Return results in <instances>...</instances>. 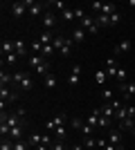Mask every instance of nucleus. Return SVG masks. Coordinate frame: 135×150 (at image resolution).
<instances>
[{"label":"nucleus","mask_w":135,"mask_h":150,"mask_svg":"<svg viewBox=\"0 0 135 150\" xmlns=\"http://www.w3.org/2000/svg\"><path fill=\"white\" fill-rule=\"evenodd\" d=\"M54 134H56V141H65V134H68V128H65V125H59L56 130H54Z\"/></svg>","instance_id":"28"},{"label":"nucleus","mask_w":135,"mask_h":150,"mask_svg":"<svg viewBox=\"0 0 135 150\" xmlns=\"http://www.w3.org/2000/svg\"><path fill=\"white\" fill-rule=\"evenodd\" d=\"M92 132H95V128H92V125H88V123H84L81 134H84V137H92Z\"/></svg>","instance_id":"39"},{"label":"nucleus","mask_w":135,"mask_h":150,"mask_svg":"<svg viewBox=\"0 0 135 150\" xmlns=\"http://www.w3.org/2000/svg\"><path fill=\"white\" fill-rule=\"evenodd\" d=\"M131 134H133V137H135V128H133V130H131Z\"/></svg>","instance_id":"46"},{"label":"nucleus","mask_w":135,"mask_h":150,"mask_svg":"<svg viewBox=\"0 0 135 150\" xmlns=\"http://www.w3.org/2000/svg\"><path fill=\"white\" fill-rule=\"evenodd\" d=\"M45 128H47V132H54V130H56V125H54V121H52V119H47Z\"/></svg>","instance_id":"42"},{"label":"nucleus","mask_w":135,"mask_h":150,"mask_svg":"<svg viewBox=\"0 0 135 150\" xmlns=\"http://www.w3.org/2000/svg\"><path fill=\"white\" fill-rule=\"evenodd\" d=\"M72 150H86V146L84 144H74V146H72Z\"/></svg>","instance_id":"43"},{"label":"nucleus","mask_w":135,"mask_h":150,"mask_svg":"<svg viewBox=\"0 0 135 150\" xmlns=\"http://www.w3.org/2000/svg\"><path fill=\"white\" fill-rule=\"evenodd\" d=\"M32 148V146L27 144V141H23V139H20V141H14V150H29Z\"/></svg>","instance_id":"36"},{"label":"nucleus","mask_w":135,"mask_h":150,"mask_svg":"<svg viewBox=\"0 0 135 150\" xmlns=\"http://www.w3.org/2000/svg\"><path fill=\"white\" fill-rule=\"evenodd\" d=\"M81 29H86V34H99V25L95 23V16H86L81 23H79Z\"/></svg>","instance_id":"2"},{"label":"nucleus","mask_w":135,"mask_h":150,"mask_svg":"<svg viewBox=\"0 0 135 150\" xmlns=\"http://www.w3.org/2000/svg\"><path fill=\"white\" fill-rule=\"evenodd\" d=\"M56 25H59V16H56L54 11H45V13H43V27H45L47 31H52Z\"/></svg>","instance_id":"3"},{"label":"nucleus","mask_w":135,"mask_h":150,"mask_svg":"<svg viewBox=\"0 0 135 150\" xmlns=\"http://www.w3.org/2000/svg\"><path fill=\"white\" fill-rule=\"evenodd\" d=\"M9 139H14V141H20V139H23V125H14L11 132H9Z\"/></svg>","instance_id":"21"},{"label":"nucleus","mask_w":135,"mask_h":150,"mask_svg":"<svg viewBox=\"0 0 135 150\" xmlns=\"http://www.w3.org/2000/svg\"><path fill=\"white\" fill-rule=\"evenodd\" d=\"M106 79H108L106 69H99V72L95 74V83H97V85H104V83H106Z\"/></svg>","instance_id":"27"},{"label":"nucleus","mask_w":135,"mask_h":150,"mask_svg":"<svg viewBox=\"0 0 135 150\" xmlns=\"http://www.w3.org/2000/svg\"><path fill=\"white\" fill-rule=\"evenodd\" d=\"M54 52H56V50H54L52 45H43V50H41V56H43L45 61H50V58L54 56Z\"/></svg>","instance_id":"25"},{"label":"nucleus","mask_w":135,"mask_h":150,"mask_svg":"<svg viewBox=\"0 0 135 150\" xmlns=\"http://www.w3.org/2000/svg\"><path fill=\"white\" fill-rule=\"evenodd\" d=\"M95 23L99 27H110V16H106V13H97V16H95Z\"/></svg>","instance_id":"19"},{"label":"nucleus","mask_w":135,"mask_h":150,"mask_svg":"<svg viewBox=\"0 0 135 150\" xmlns=\"http://www.w3.org/2000/svg\"><path fill=\"white\" fill-rule=\"evenodd\" d=\"M115 79H117L119 83H126V81H129V72H126L124 67H119V69H117V76H115Z\"/></svg>","instance_id":"29"},{"label":"nucleus","mask_w":135,"mask_h":150,"mask_svg":"<svg viewBox=\"0 0 135 150\" xmlns=\"http://www.w3.org/2000/svg\"><path fill=\"white\" fill-rule=\"evenodd\" d=\"M25 141H27L29 146H32V148H39V146L43 144V134H36V132H29Z\"/></svg>","instance_id":"12"},{"label":"nucleus","mask_w":135,"mask_h":150,"mask_svg":"<svg viewBox=\"0 0 135 150\" xmlns=\"http://www.w3.org/2000/svg\"><path fill=\"white\" fill-rule=\"evenodd\" d=\"M61 20H63V23H72V20H74V9L68 7L65 11H61Z\"/></svg>","instance_id":"26"},{"label":"nucleus","mask_w":135,"mask_h":150,"mask_svg":"<svg viewBox=\"0 0 135 150\" xmlns=\"http://www.w3.org/2000/svg\"><path fill=\"white\" fill-rule=\"evenodd\" d=\"M0 50H2V56H7V54H14V40H2Z\"/></svg>","instance_id":"24"},{"label":"nucleus","mask_w":135,"mask_h":150,"mask_svg":"<svg viewBox=\"0 0 135 150\" xmlns=\"http://www.w3.org/2000/svg\"><path fill=\"white\" fill-rule=\"evenodd\" d=\"M110 121H113V119H108V117H104V114H101V119H99V125H97V128H101V130H110Z\"/></svg>","instance_id":"32"},{"label":"nucleus","mask_w":135,"mask_h":150,"mask_svg":"<svg viewBox=\"0 0 135 150\" xmlns=\"http://www.w3.org/2000/svg\"><path fill=\"white\" fill-rule=\"evenodd\" d=\"M0 150H14V139H2V141H0Z\"/></svg>","instance_id":"33"},{"label":"nucleus","mask_w":135,"mask_h":150,"mask_svg":"<svg viewBox=\"0 0 135 150\" xmlns=\"http://www.w3.org/2000/svg\"><path fill=\"white\" fill-rule=\"evenodd\" d=\"M11 79H14V85H16V88H20L23 92H32V90H34L32 72H14Z\"/></svg>","instance_id":"1"},{"label":"nucleus","mask_w":135,"mask_h":150,"mask_svg":"<svg viewBox=\"0 0 135 150\" xmlns=\"http://www.w3.org/2000/svg\"><path fill=\"white\" fill-rule=\"evenodd\" d=\"M52 121H54V125H56V128H59V125H65V123H68V114H65V112H59V114H54V117H52Z\"/></svg>","instance_id":"22"},{"label":"nucleus","mask_w":135,"mask_h":150,"mask_svg":"<svg viewBox=\"0 0 135 150\" xmlns=\"http://www.w3.org/2000/svg\"><path fill=\"white\" fill-rule=\"evenodd\" d=\"M16 96H18V94L14 92V90H9V88H0V101L11 103V101H16Z\"/></svg>","instance_id":"11"},{"label":"nucleus","mask_w":135,"mask_h":150,"mask_svg":"<svg viewBox=\"0 0 135 150\" xmlns=\"http://www.w3.org/2000/svg\"><path fill=\"white\" fill-rule=\"evenodd\" d=\"M34 72H36V74H39L41 79H43V76H47V74H50V61L41 63V65H39V67H36V69H34Z\"/></svg>","instance_id":"20"},{"label":"nucleus","mask_w":135,"mask_h":150,"mask_svg":"<svg viewBox=\"0 0 135 150\" xmlns=\"http://www.w3.org/2000/svg\"><path fill=\"white\" fill-rule=\"evenodd\" d=\"M95 150H99V148H95Z\"/></svg>","instance_id":"48"},{"label":"nucleus","mask_w":135,"mask_h":150,"mask_svg":"<svg viewBox=\"0 0 135 150\" xmlns=\"http://www.w3.org/2000/svg\"><path fill=\"white\" fill-rule=\"evenodd\" d=\"M119 20H122V13H119V11H115V13H113V16H110V27L119 25Z\"/></svg>","instance_id":"40"},{"label":"nucleus","mask_w":135,"mask_h":150,"mask_svg":"<svg viewBox=\"0 0 135 150\" xmlns=\"http://www.w3.org/2000/svg\"><path fill=\"white\" fill-rule=\"evenodd\" d=\"M92 16H97V13H101V9H104V2H99V0H92Z\"/></svg>","instance_id":"34"},{"label":"nucleus","mask_w":135,"mask_h":150,"mask_svg":"<svg viewBox=\"0 0 135 150\" xmlns=\"http://www.w3.org/2000/svg\"><path fill=\"white\" fill-rule=\"evenodd\" d=\"M104 69H106L108 79H115V76H117V69H119V67H117V61H115V58H106V67H104Z\"/></svg>","instance_id":"9"},{"label":"nucleus","mask_w":135,"mask_h":150,"mask_svg":"<svg viewBox=\"0 0 135 150\" xmlns=\"http://www.w3.org/2000/svg\"><path fill=\"white\" fill-rule=\"evenodd\" d=\"M129 50H131V40H126V38H124V40H119V43L115 45L113 54H115V56H119V54H126Z\"/></svg>","instance_id":"10"},{"label":"nucleus","mask_w":135,"mask_h":150,"mask_svg":"<svg viewBox=\"0 0 135 150\" xmlns=\"http://www.w3.org/2000/svg\"><path fill=\"white\" fill-rule=\"evenodd\" d=\"M84 146H86L88 150H95V148H97V139H95V137H84Z\"/></svg>","instance_id":"30"},{"label":"nucleus","mask_w":135,"mask_h":150,"mask_svg":"<svg viewBox=\"0 0 135 150\" xmlns=\"http://www.w3.org/2000/svg\"><path fill=\"white\" fill-rule=\"evenodd\" d=\"M129 5H131V7H135V0H131V2H129Z\"/></svg>","instance_id":"45"},{"label":"nucleus","mask_w":135,"mask_h":150,"mask_svg":"<svg viewBox=\"0 0 135 150\" xmlns=\"http://www.w3.org/2000/svg\"><path fill=\"white\" fill-rule=\"evenodd\" d=\"M129 117H131V105H122V108H117V112H115V117H113V121L122 123V121L129 119Z\"/></svg>","instance_id":"8"},{"label":"nucleus","mask_w":135,"mask_h":150,"mask_svg":"<svg viewBox=\"0 0 135 150\" xmlns=\"http://www.w3.org/2000/svg\"><path fill=\"white\" fill-rule=\"evenodd\" d=\"M27 63H29V67H32V69H36L41 63H45V58L41 56V54H29V56H27Z\"/></svg>","instance_id":"15"},{"label":"nucleus","mask_w":135,"mask_h":150,"mask_svg":"<svg viewBox=\"0 0 135 150\" xmlns=\"http://www.w3.org/2000/svg\"><path fill=\"white\" fill-rule=\"evenodd\" d=\"M50 5H52V7H56V9H59V11H65V9H68V5H65V2H63V0H52V2H50Z\"/></svg>","instance_id":"38"},{"label":"nucleus","mask_w":135,"mask_h":150,"mask_svg":"<svg viewBox=\"0 0 135 150\" xmlns=\"http://www.w3.org/2000/svg\"><path fill=\"white\" fill-rule=\"evenodd\" d=\"M72 47H74V40H72V38H65V36H63V40H61V47H59V54L68 58V56L72 54Z\"/></svg>","instance_id":"6"},{"label":"nucleus","mask_w":135,"mask_h":150,"mask_svg":"<svg viewBox=\"0 0 135 150\" xmlns=\"http://www.w3.org/2000/svg\"><path fill=\"white\" fill-rule=\"evenodd\" d=\"M43 85H45V90H54L56 88V76L52 74V72L47 76H43Z\"/></svg>","instance_id":"18"},{"label":"nucleus","mask_w":135,"mask_h":150,"mask_svg":"<svg viewBox=\"0 0 135 150\" xmlns=\"http://www.w3.org/2000/svg\"><path fill=\"white\" fill-rule=\"evenodd\" d=\"M72 40H74V45L84 43V40H86V29H81V27H74V31H72Z\"/></svg>","instance_id":"16"},{"label":"nucleus","mask_w":135,"mask_h":150,"mask_svg":"<svg viewBox=\"0 0 135 150\" xmlns=\"http://www.w3.org/2000/svg\"><path fill=\"white\" fill-rule=\"evenodd\" d=\"M108 144L110 146H122V130H119V128L108 130Z\"/></svg>","instance_id":"7"},{"label":"nucleus","mask_w":135,"mask_h":150,"mask_svg":"<svg viewBox=\"0 0 135 150\" xmlns=\"http://www.w3.org/2000/svg\"><path fill=\"white\" fill-rule=\"evenodd\" d=\"M9 83H14L11 74H7L5 69H2V72H0V88H9Z\"/></svg>","instance_id":"23"},{"label":"nucleus","mask_w":135,"mask_h":150,"mask_svg":"<svg viewBox=\"0 0 135 150\" xmlns=\"http://www.w3.org/2000/svg\"><path fill=\"white\" fill-rule=\"evenodd\" d=\"M101 99H104V103H108V101H113V90L104 88V90H101Z\"/></svg>","instance_id":"37"},{"label":"nucleus","mask_w":135,"mask_h":150,"mask_svg":"<svg viewBox=\"0 0 135 150\" xmlns=\"http://www.w3.org/2000/svg\"><path fill=\"white\" fill-rule=\"evenodd\" d=\"M14 52L18 54V58H27V45L23 40H14Z\"/></svg>","instance_id":"13"},{"label":"nucleus","mask_w":135,"mask_h":150,"mask_svg":"<svg viewBox=\"0 0 135 150\" xmlns=\"http://www.w3.org/2000/svg\"><path fill=\"white\" fill-rule=\"evenodd\" d=\"M115 150H124V146H115Z\"/></svg>","instance_id":"44"},{"label":"nucleus","mask_w":135,"mask_h":150,"mask_svg":"<svg viewBox=\"0 0 135 150\" xmlns=\"http://www.w3.org/2000/svg\"><path fill=\"white\" fill-rule=\"evenodd\" d=\"M70 125L74 128V130H79V132H81V128H84V121L79 119V117H72V119H70Z\"/></svg>","instance_id":"35"},{"label":"nucleus","mask_w":135,"mask_h":150,"mask_svg":"<svg viewBox=\"0 0 135 150\" xmlns=\"http://www.w3.org/2000/svg\"><path fill=\"white\" fill-rule=\"evenodd\" d=\"M43 2H34V5L32 7H29V9H27V13H29V16H32V18H39V16H41V11H43ZM45 13V11H43Z\"/></svg>","instance_id":"17"},{"label":"nucleus","mask_w":135,"mask_h":150,"mask_svg":"<svg viewBox=\"0 0 135 150\" xmlns=\"http://www.w3.org/2000/svg\"><path fill=\"white\" fill-rule=\"evenodd\" d=\"M27 9H29V7L25 5V0H23V2H11V5H9V11H11V16H14L16 20L23 18V13H25Z\"/></svg>","instance_id":"4"},{"label":"nucleus","mask_w":135,"mask_h":150,"mask_svg":"<svg viewBox=\"0 0 135 150\" xmlns=\"http://www.w3.org/2000/svg\"><path fill=\"white\" fill-rule=\"evenodd\" d=\"M65 150H72V148H68V146H65Z\"/></svg>","instance_id":"47"},{"label":"nucleus","mask_w":135,"mask_h":150,"mask_svg":"<svg viewBox=\"0 0 135 150\" xmlns=\"http://www.w3.org/2000/svg\"><path fill=\"white\" fill-rule=\"evenodd\" d=\"M16 65V63H18V54H16V52H14V54H7L5 56V61H2V65Z\"/></svg>","instance_id":"31"},{"label":"nucleus","mask_w":135,"mask_h":150,"mask_svg":"<svg viewBox=\"0 0 135 150\" xmlns=\"http://www.w3.org/2000/svg\"><path fill=\"white\" fill-rule=\"evenodd\" d=\"M119 90H122L126 96H135V81H126V83H119Z\"/></svg>","instance_id":"14"},{"label":"nucleus","mask_w":135,"mask_h":150,"mask_svg":"<svg viewBox=\"0 0 135 150\" xmlns=\"http://www.w3.org/2000/svg\"><path fill=\"white\" fill-rule=\"evenodd\" d=\"M29 47H32V52H34V54H41V50H43V43H41V40H34V43L29 45Z\"/></svg>","instance_id":"41"},{"label":"nucleus","mask_w":135,"mask_h":150,"mask_svg":"<svg viewBox=\"0 0 135 150\" xmlns=\"http://www.w3.org/2000/svg\"><path fill=\"white\" fill-rule=\"evenodd\" d=\"M79 76H81V65H72L70 74H68V85L70 88H77L79 85Z\"/></svg>","instance_id":"5"}]
</instances>
